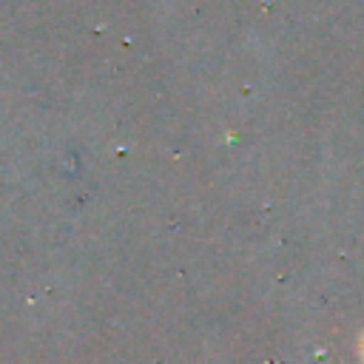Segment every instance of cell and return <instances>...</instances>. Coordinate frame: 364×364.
<instances>
[]
</instances>
